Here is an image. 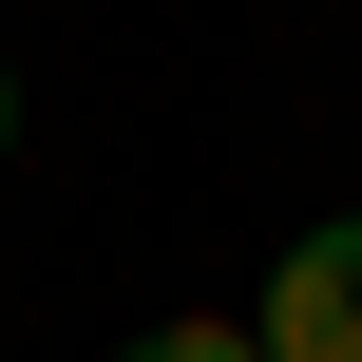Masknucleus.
<instances>
[{
    "label": "nucleus",
    "mask_w": 362,
    "mask_h": 362,
    "mask_svg": "<svg viewBox=\"0 0 362 362\" xmlns=\"http://www.w3.org/2000/svg\"><path fill=\"white\" fill-rule=\"evenodd\" d=\"M248 344H267V362H362V210L267 267V325H248Z\"/></svg>",
    "instance_id": "nucleus-1"
},
{
    "label": "nucleus",
    "mask_w": 362,
    "mask_h": 362,
    "mask_svg": "<svg viewBox=\"0 0 362 362\" xmlns=\"http://www.w3.org/2000/svg\"><path fill=\"white\" fill-rule=\"evenodd\" d=\"M115 362H267V344H248V325H210V305H191V325H134V344H115Z\"/></svg>",
    "instance_id": "nucleus-2"
},
{
    "label": "nucleus",
    "mask_w": 362,
    "mask_h": 362,
    "mask_svg": "<svg viewBox=\"0 0 362 362\" xmlns=\"http://www.w3.org/2000/svg\"><path fill=\"white\" fill-rule=\"evenodd\" d=\"M0 153H19V76H0Z\"/></svg>",
    "instance_id": "nucleus-3"
}]
</instances>
